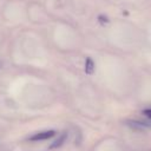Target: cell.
Here are the masks:
<instances>
[{
	"label": "cell",
	"mask_w": 151,
	"mask_h": 151,
	"mask_svg": "<svg viewBox=\"0 0 151 151\" xmlns=\"http://www.w3.org/2000/svg\"><path fill=\"white\" fill-rule=\"evenodd\" d=\"M55 134V131L53 130H48V131H41V132H38L33 136H31L28 139L32 140V142H38V140H45V139H50L51 137H53Z\"/></svg>",
	"instance_id": "6da1fadb"
},
{
	"label": "cell",
	"mask_w": 151,
	"mask_h": 151,
	"mask_svg": "<svg viewBox=\"0 0 151 151\" xmlns=\"http://www.w3.org/2000/svg\"><path fill=\"white\" fill-rule=\"evenodd\" d=\"M93 70H94V64H93V61L88 58V59L86 60V64H85V72H86L87 74H91V73L93 72Z\"/></svg>",
	"instance_id": "7a4b0ae2"
}]
</instances>
